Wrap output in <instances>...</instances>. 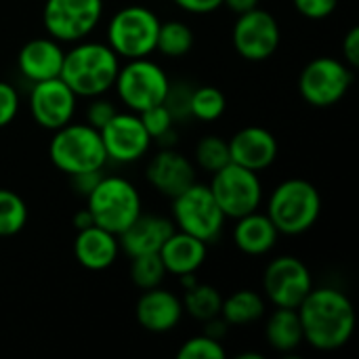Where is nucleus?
I'll return each instance as SVG.
<instances>
[{"label":"nucleus","mask_w":359,"mask_h":359,"mask_svg":"<svg viewBox=\"0 0 359 359\" xmlns=\"http://www.w3.org/2000/svg\"><path fill=\"white\" fill-rule=\"evenodd\" d=\"M265 339H267L269 347L280 353H290V351L299 349L305 343L299 311L286 309V307H276V311L267 320Z\"/></svg>","instance_id":"24"},{"label":"nucleus","mask_w":359,"mask_h":359,"mask_svg":"<svg viewBox=\"0 0 359 359\" xmlns=\"http://www.w3.org/2000/svg\"><path fill=\"white\" fill-rule=\"evenodd\" d=\"M27 223V204L13 191L0 187V238L17 236Z\"/></svg>","instance_id":"28"},{"label":"nucleus","mask_w":359,"mask_h":359,"mask_svg":"<svg viewBox=\"0 0 359 359\" xmlns=\"http://www.w3.org/2000/svg\"><path fill=\"white\" fill-rule=\"evenodd\" d=\"M175 231L172 219L160 217V215H139L120 236V250L128 259L139 257V255H151L160 252L162 244L168 240V236Z\"/></svg>","instance_id":"19"},{"label":"nucleus","mask_w":359,"mask_h":359,"mask_svg":"<svg viewBox=\"0 0 359 359\" xmlns=\"http://www.w3.org/2000/svg\"><path fill=\"white\" fill-rule=\"evenodd\" d=\"M101 177H103V170H95V172H80V175H72L69 179H72V185H74V189L80 194V196H88L93 189H95V185L101 181Z\"/></svg>","instance_id":"40"},{"label":"nucleus","mask_w":359,"mask_h":359,"mask_svg":"<svg viewBox=\"0 0 359 359\" xmlns=\"http://www.w3.org/2000/svg\"><path fill=\"white\" fill-rule=\"evenodd\" d=\"M191 93H194V86L187 84V82L177 80V82L168 84V90H166V97H164L162 105L170 111L175 122H185V120L191 118V111H189Z\"/></svg>","instance_id":"32"},{"label":"nucleus","mask_w":359,"mask_h":359,"mask_svg":"<svg viewBox=\"0 0 359 359\" xmlns=\"http://www.w3.org/2000/svg\"><path fill=\"white\" fill-rule=\"evenodd\" d=\"M170 212L175 229L185 231L206 244L215 242L225 225V215L212 198L210 187L198 181L172 198Z\"/></svg>","instance_id":"7"},{"label":"nucleus","mask_w":359,"mask_h":359,"mask_svg":"<svg viewBox=\"0 0 359 359\" xmlns=\"http://www.w3.org/2000/svg\"><path fill=\"white\" fill-rule=\"evenodd\" d=\"M194 29L179 19H168L160 21L158 29V40H156V50L168 59H179L185 57L194 48Z\"/></svg>","instance_id":"26"},{"label":"nucleus","mask_w":359,"mask_h":359,"mask_svg":"<svg viewBox=\"0 0 359 359\" xmlns=\"http://www.w3.org/2000/svg\"><path fill=\"white\" fill-rule=\"evenodd\" d=\"M116 114H118L116 105L111 101L103 99V95L101 97H93L88 107H86V124H90L93 128L101 130Z\"/></svg>","instance_id":"35"},{"label":"nucleus","mask_w":359,"mask_h":359,"mask_svg":"<svg viewBox=\"0 0 359 359\" xmlns=\"http://www.w3.org/2000/svg\"><path fill=\"white\" fill-rule=\"evenodd\" d=\"M19 111V93L13 84L0 80V128H6Z\"/></svg>","instance_id":"36"},{"label":"nucleus","mask_w":359,"mask_h":359,"mask_svg":"<svg viewBox=\"0 0 359 359\" xmlns=\"http://www.w3.org/2000/svg\"><path fill=\"white\" fill-rule=\"evenodd\" d=\"M265 215L280 236H301L318 223L322 196L307 179H286L271 191Z\"/></svg>","instance_id":"3"},{"label":"nucleus","mask_w":359,"mask_h":359,"mask_svg":"<svg viewBox=\"0 0 359 359\" xmlns=\"http://www.w3.org/2000/svg\"><path fill=\"white\" fill-rule=\"evenodd\" d=\"M101 141L107 154V160L120 164H133L145 158L151 147V137L147 135L139 114L118 111L101 130Z\"/></svg>","instance_id":"14"},{"label":"nucleus","mask_w":359,"mask_h":359,"mask_svg":"<svg viewBox=\"0 0 359 359\" xmlns=\"http://www.w3.org/2000/svg\"><path fill=\"white\" fill-rule=\"evenodd\" d=\"M158 255L166 267V273H172L179 278L185 273H196L204 265L206 255H208V244L185 231L175 229L168 236V240L162 244Z\"/></svg>","instance_id":"23"},{"label":"nucleus","mask_w":359,"mask_h":359,"mask_svg":"<svg viewBox=\"0 0 359 359\" xmlns=\"http://www.w3.org/2000/svg\"><path fill=\"white\" fill-rule=\"evenodd\" d=\"M353 84V69L337 57L311 59L299 76V93L313 107L337 105Z\"/></svg>","instance_id":"10"},{"label":"nucleus","mask_w":359,"mask_h":359,"mask_svg":"<svg viewBox=\"0 0 359 359\" xmlns=\"http://www.w3.org/2000/svg\"><path fill=\"white\" fill-rule=\"evenodd\" d=\"M259 2H261V0H223V4H225L231 13H236V15H242V13H248V11H252V8H257Z\"/></svg>","instance_id":"42"},{"label":"nucleus","mask_w":359,"mask_h":359,"mask_svg":"<svg viewBox=\"0 0 359 359\" xmlns=\"http://www.w3.org/2000/svg\"><path fill=\"white\" fill-rule=\"evenodd\" d=\"M168 76L149 57L141 59H128L124 65H120L114 88L118 99L128 111H143L147 107L160 105L168 90Z\"/></svg>","instance_id":"8"},{"label":"nucleus","mask_w":359,"mask_h":359,"mask_svg":"<svg viewBox=\"0 0 359 359\" xmlns=\"http://www.w3.org/2000/svg\"><path fill=\"white\" fill-rule=\"evenodd\" d=\"M118 69L120 57L105 42L84 38L65 50L59 78L74 90L76 97L93 99L114 88Z\"/></svg>","instance_id":"2"},{"label":"nucleus","mask_w":359,"mask_h":359,"mask_svg":"<svg viewBox=\"0 0 359 359\" xmlns=\"http://www.w3.org/2000/svg\"><path fill=\"white\" fill-rule=\"evenodd\" d=\"M72 223H74L76 231H80V229H86V227L95 225V223H93V217H90V212H88V208H80V210L72 217Z\"/></svg>","instance_id":"43"},{"label":"nucleus","mask_w":359,"mask_h":359,"mask_svg":"<svg viewBox=\"0 0 359 359\" xmlns=\"http://www.w3.org/2000/svg\"><path fill=\"white\" fill-rule=\"evenodd\" d=\"M145 179L156 191L172 200L191 183H196V166L175 147H162L151 156L145 168Z\"/></svg>","instance_id":"16"},{"label":"nucleus","mask_w":359,"mask_h":359,"mask_svg":"<svg viewBox=\"0 0 359 359\" xmlns=\"http://www.w3.org/2000/svg\"><path fill=\"white\" fill-rule=\"evenodd\" d=\"M139 118H141L147 135L151 137V141H158L160 137H164L166 133H170L175 128V118L162 103L139 111Z\"/></svg>","instance_id":"34"},{"label":"nucleus","mask_w":359,"mask_h":359,"mask_svg":"<svg viewBox=\"0 0 359 359\" xmlns=\"http://www.w3.org/2000/svg\"><path fill=\"white\" fill-rule=\"evenodd\" d=\"M196 162L206 172H217L225 164L231 162L229 158V145L219 135H204L196 145Z\"/></svg>","instance_id":"31"},{"label":"nucleus","mask_w":359,"mask_h":359,"mask_svg":"<svg viewBox=\"0 0 359 359\" xmlns=\"http://www.w3.org/2000/svg\"><path fill=\"white\" fill-rule=\"evenodd\" d=\"M135 318L143 330L154 334H166L179 326L183 318V303L175 292L156 286L143 290L135 305Z\"/></svg>","instance_id":"18"},{"label":"nucleus","mask_w":359,"mask_h":359,"mask_svg":"<svg viewBox=\"0 0 359 359\" xmlns=\"http://www.w3.org/2000/svg\"><path fill=\"white\" fill-rule=\"evenodd\" d=\"M202 324H204V334L210 337V339H215V341H223L225 334H227V330H229V324L221 316H217L212 320H206Z\"/></svg>","instance_id":"41"},{"label":"nucleus","mask_w":359,"mask_h":359,"mask_svg":"<svg viewBox=\"0 0 359 359\" xmlns=\"http://www.w3.org/2000/svg\"><path fill=\"white\" fill-rule=\"evenodd\" d=\"M166 276H168L166 267L158 252L139 255L130 259V280L139 290H149L160 286Z\"/></svg>","instance_id":"30"},{"label":"nucleus","mask_w":359,"mask_h":359,"mask_svg":"<svg viewBox=\"0 0 359 359\" xmlns=\"http://www.w3.org/2000/svg\"><path fill=\"white\" fill-rule=\"evenodd\" d=\"M160 19L154 11L141 4H130L116 11L107 23V46L124 61L141 59L156 53Z\"/></svg>","instance_id":"6"},{"label":"nucleus","mask_w":359,"mask_h":359,"mask_svg":"<svg viewBox=\"0 0 359 359\" xmlns=\"http://www.w3.org/2000/svg\"><path fill=\"white\" fill-rule=\"evenodd\" d=\"M297 311L305 343L318 351L343 349L355 332V307L351 299L337 288H311Z\"/></svg>","instance_id":"1"},{"label":"nucleus","mask_w":359,"mask_h":359,"mask_svg":"<svg viewBox=\"0 0 359 359\" xmlns=\"http://www.w3.org/2000/svg\"><path fill=\"white\" fill-rule=\"evenodd\" d=\"M86 208L95 225L120 236L143 212V202L139 189L128 179L103 175L86 196Z\"/></svg>","instance_id":"5"},{"label":"nucleus","mask_w":359,"mask_h":359,"mask_svg":"<svg viewBox=\"0 0 359 359\" xmlns=\"http://www.w3.org/2000/svg\"><path fill=\"white\" fill-rule=\"evenodd\" d=\"M118 252H120L118 236H114L111 231L99 225L80 229L74 240V257L88 271L109 269L116 263Z\"/></svg>","instance_id":"21"},{"label":"nucleus","mask_w":359,"mask_h":359,"mask_svg":"<svg viewBox=\"0 0 359 359\" xmlns=\"http://www.w3.org/2000/svg\"><path fill=\"white\" fill-rule=\"evenodd\" d=\"M313 288L309 267L290 255L276 257L263 273V292L276 307L297 309Z\"/></svg>","instance_id":"13"},{"label":"nucleus","mask_w":359,"mask_h":359,"mask_svg":"<svg viewBox=\"0 0 359 359\" xmlns=\"http://www.w3.org/2000/svg\"><path fill=\"white\" fill-rule=\"evenodd\" d=\"M181 303H183V313L191 316L198 322H206V320H212L221 313L223 297L215 286L198 282L196 286L185 290Z\"/></svg>","instance_id":"27"},{"label":"nucleus","mask_w":359,"mask_h":359,"mask_svg":"<svg viewBox=\"0 0 359 359\" xmlns=\"http://www.w3.org/2000/svg\"><path fill=\"white\" fill-rule=\"evenodd\" d=\"M231 238L240 252L248 257H263L276 248L280 240V231L276 229V225L265 212L255 210L236 219Z\"/></svg>","instance_id":"22"},{"label":"nucleus","mask_w":359,"mask_h":359,"mask_svg":"<svg viewBox=\"0 0 359 359\" xmlns=\"http://www.w3.org/2000/svg\"><path fill=\"white\" fill-rule=\"evenodd\" d=\"M103 17V0H46L42 23L57 42L88 38Z\"/></svg>","instance_id":"11"},{"label":"nucleus","mask_w":359,"mask_h":359,"mask_svg":"<svg viewBox=\"0 0 359 359\" xmlns=\"http://www.w3.org/2000/svg\"><path fill=\"white\" fill-rule=\"evenodd\" d=\"M225 355H227V351L221 345V341H215V339L206 337L204 332L187 339L181 345V349L177 351L179 359H223Z\"/></svg>","instance_id":"33"},{"label":"nucleus","mask_w":359,"mask_h":359,"mask_svg":"<svg viewBox=\"0 0 359 359\" xmlns=\"http://www.w3.org/2000/svg\"><path fill=\"white\" fill-rule=\"evenodd\" d=\"M208 187L225 219H240L248 212H255L263 202V183L259 172L233 162L212 172Z\"/></svg>","instance_id":"9"},{"label":"nucleus","mask_w":359,"mask_h":359,"mask_svg":"<svg viewBox=\"0 0 359 359\" xmlns=\"http://www.w3.org/2000/svg\"><path fill=\"white\" fill-rule=\"evenodd\" d=\"M63 46L55 38H32L17 55V67L32 84L57 78L63 65Z\"/></svg>","instance_id":"20"},{"label":"nucleus","mask_w":359,"mask_h":359,"mask_svg":"<svg viewBox=\"0 0 359 359\" xmlns=\"http://www.w3.org/2000/svg\"><path fill=\"white\" fill-rule=\"evenodd\" d=\"M292 4L305 19L320 21V19L330 17L337 11L339 0H292Z\"/></svg>","instance_id":"37"},{"label":"nucleus","mask_w":359,"mask_h":359,"mask_svg":"<svg viewBox=\"0 0 359 359\" xmlns=\"http://www.w3.org/2000/svg\"><path fill=\"white\" fill-rule=\"evenodd\" d=\"M229 158L233 164L244 166L252 172L269 168L278 160V139L263 126H244L229 141Z\"/></svg>","instance_id":"17"},{"label":"nucleus","mask_w":359,"mask_h":359,"mask_svg":"<svg viewBox=\"0 0 359 359\" xmlns=\"http://www.w3.org/2000/svg\"><path fill=\"white\" fill-rule=\"evenodd\" d=\"M231 42L242 59L255 63L267 61L280 48V23L269 11L257 6L248 13L238 15L231 29Z\"/></svg>","instance_id":"12"},{"label":"nucleus","mask_w":359,"mask_h":359,"mask_svg":"<svg viewBox=\"0 0 359 359\" xmlns=\"http://www.w3.org/2000/svg\"><path fill=\"white\" fill-rule=\"evenodd\" d=\"M227 109V99L221 88L217 86H194L191 93V118L200 122H215Z\"/></svg>","instance_id":"29"},{"label":"nucleus","mask_w":359,"mask_h":359,"mask_svg":"<svg viewBox=\"0 0 359 359\" xmlns=\"http://www.w3.org/2000/svg\"><path fill=\"white\" fill-rule=\"evenodd\" d=\"M181 11L191 15H208L223 6V0H172Z\"/></svg>","instance_id":"39"},{"label":"nucleus","mask_w":359,"mask_h":359,"mask_svg":"<svg viewBox=\"0 0 359 359\" xmlns=\"http://www.w3.org/2000/svg\"><path fill=\"white\" fill-rule=\"evenodd\" d=\"M229 326H250L265 316V299L250 288H242L223 299L221 313Z\"/></svg>","instance_id":"25"},{"label":"nucleus","mask_w":359,"mask_h":359,"mask_svg":"<svg viewBox=\"0 0 359 359\" xmlns=\"http://www.w3.org/2000/svg\"><path fill=\"white\" fill-rule=\"evenodd\" d=\"M78 97L57 76L50 80L34 82L29 90V114L34 122L46 130H57L74 120Z\"/></svg>","instance_id":"15"},{"label":"nucleus","mask_w":359,"mask_h":359,"mask_svg":"<svg viewBox=\"0 0 359 359\" xmlns=\"http://www.w3.org/2000/svg\"><path fill=\"white\" fill-rule=\"evenodd\" d=\"M48 158L53 166L65 172L67 177L103 170L107 164V154L101 135L86 122H69L53 130V139L48 143Z\"/></svg>","instance_id":"4"},{"label":"nucleus","mask_w":359,"mask_h":359,"mask_svg":"<svg viewBox=\"0 0 359 359\" xmlns=\"http://www.w3.org/2000/svg\"><path fill=\"white\" fill-rule=\"evenodd\" d=\"M343 61H345L351 69L359 67V27L358 25H353V27L347 32V36L343 38Z\"/></svg>","instance_id":"38"}]
</instances>
